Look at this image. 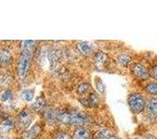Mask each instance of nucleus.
<instances>
[{
	"label": "nucleus",
	"instance_id": "f257e3e1",
	"mask_svg": "<svg viewBox=\"0 0 157 139\" xmlns=\"http://www.w3.org/2000/svg\"><path fill=\"white\" fill-rule=\"evenodd\" d=\"M91 118L86 113L77 110L58 109V123L68 127H87L91 123Z\"/></svg>",
	"mask_w": 157,
	"mask_h": 139
},
{
	"label": "nucleus",
	"instance_id": "f03ea898",
	"mask_svg": "<svg viewBox=\"0 0 157 139\" xmlns=\"http://www.w3.org/2000/svg\"><path fill=\"white\" fill-rule=\"evenodd\" d=\"M33 52L29 51H21L20 54L17 62V75L20 80H25L29 77L33 62Z\"/></svg>",
	"mask_w": 157,
	"mask_h": 139
},
{
	"label": "nucleus",
	"instance_id": "7ed1b4c3",
	"mask_svg": "<svg viewBox=\"0 0 157 139\" xmlns=\"http://www.w3.org/2000/svg\"><path fill=\"white\" fill-rule=\"evenodd\" d=\"M34 111L29 109V107H24L17 113L16 119V127H18L20 131H26L32 125L34 120Z\"/></svg>",
	"mask_w": 157,
	"mask_h": 139
},
{
	"label": "nucleus",
	"instance_id": "20e7f679",
	"mask_svg": "<svg viewBox=\"0 0 157 139\" xmlns=\"http://www.w3.org/2000/svg\"><path fill=\"white\" fill-rule=\"evenodd\" d=\"M128 103H129V107H130V109L132 110L135 114L140 113L146 107L145 97H144L141 94H138V93L131 95V96L129 97V100H128Z\"/></svg>",
	"mask_w": 157,
	"mask_h": 139
},
{
	"label": "nucleus",
	"instance_id": "39448f33",
	"mask_svg": "<svg viewBox=\"0 0 157 139\" xmlns=\"http://www.w3.org/2000/svg\"><path fill=\"white\" fill-rule=\"evenodd\" d=\"M14 54L10 47H1L0 48V69H7L13 65Z\"/></svg>",
	"mask_w": 157,
	"mask_h": 139
},
{
	"label": "nucleus",
	"instance_id": "423d86ee",
	"mask_svg": "<svg viewBox=\"0 0 157 139\" xmlns=\"http://www.w3.org/2000/svg\"><path fill=\"white\" fill-rule=\"evenodd\" d=\"M16 128V119L12 116H6L0 121V135L7 136Z\"/></svg>",
	"mask_w": 157,
	"mask_h": 139
},
{
	"label": "nucleus",
	"instance_id": "0eeeda50",
	"mask_svg": "<svg viewBox=\"0 0 157 139\" xmlns=\"http://www.w3.org/2000/svg\"><path fill=\"white\" fill-rule=\"evenodd\" d=\"M44 120L49 126L58 125V109L54 107H46L42 112Z\"/></svg>",
	"mask_w": 157,
	"mask_h": 139
},
{
	"label": "nucleus",
	"instance_id": "6e6552de",
	"mask_svg": "<svg viewBox=\"0 0 157 139\" xmlns=\"http://www.w3.org/2000/svg\"><path fill=\"white\" fill-rule=\"evenodd\" d=\"M14 84V77L12 73L6 70H0V88L1 89H11Z\"/></svg>",
	"mask_w": 157,
	"mask_h": 139
},
{
	"label": "nucleus",
	"instance_id": "1a4fd4ad",
	"mask_svg": "<svg viewBox=\"0 0 157 139\" xmlns=\"http://www.w3.org/2000/svg\"><path fill=\"white\" fill-rule=\"evenodd\" d=\"M42 132V127L40 122H36L34 126L27 129L23 132V138L24 139H36L38 136Z\"/></svg>",
	"mask_w": 157,
	"mask_h": 139
},
{
	"label": "nucleus",
	"instance_id": "9d476101",
	"mask_svg": "<svg viewBox=\"0 0 157 139\" xmlns=\"http://www.w3.org/2000/svg\"><path fill=\"white\" fill-rule=\"evenodd\" d=\"M75 47H77L78 51L80 52L81 54L85 55V57H89L93 52V45L91 44L90 42H87V41L77 42Z\"/></svg>",
	"mask_w": 157,
	"mask_h": 139
},
{
	"label": "nucleus",
	"instance_id": "9b49d317",
	"mask_svg": "<svg viewBox=\"0 0 157 139\" xmlns=\"http://www.w3.org/2000/svg\"><path fill=\"white\" fill-rule=\"evenodd\" d=\"M132 70H133L134 75L140 80H147L149 77H150V75H149V71L147 70V68L144 66L143 64H139V63L133 65Z\"/></svg>",
	"mask_w": 157,
	"mask_h": 139
},
{
	"label": "nucleus",
	"instance_id": "f8f14e48",
	"mask_svg": "<svg viewBox=\"0 0 157 139\" xmlns=\"http://www.w3.org/2000/svg\"><path fill=\"white\" fill-rule=\"evenodd\" d=\"M146 109L148 116L152 119L157 118V100L156 98H150L146 103Z\"/></svg>",
	"mask_w": 157,
	"mask_h": 139
},
{
	"label": "nucleus",
	"instance_id": "ddd939ff",
	"mask_svg": "<svg viewBox=\"0 0 157 139\" xmlns=\"http://www.w3.org/2000/svg\"><path fill=\"white\" fill-rule=\"evenodd\" d=\"M91 137H92V134L89 129L85 127L77 128L72 134V139H91Z\"/></svg>",
	"mask_w": 157,
	"mask_h": 139
},
{
	"label": "nucleus",
	"instance_id": "4468645a",
	"mask_svg": "<svg viewBox=\"0 0 157 139\" xmlns=\"http://www.w3.org/2000/svg\"><path fill=\"white\" fill-rule=\"evenodd\" d=\"M46 108V100H45L44 95H40L36 98L32 106V110L36 113H42L44 109Z\"/></svg>",
	"mask_w": 157,
	"mask_h": 139
},
{
	"label": "nucleus",
	"instance_id": "2eb2a0df",
	"mask_svg": "<svg viewBox=\"0 0 157 139\" xmlns=\"http://www.w3.org/2000/svg\"><path fill=\"white\" fill-rule=\"evenodd\" d=\"M107 60V55L104 54L103 51H97L94 55H93V62H94L95 66L98 67V69H102L105 66Z\"/></svg>",
	"mask_w": 157,
	"mask_h": 139
},
{
	"label": "nucleus",
	"instance_id": "dca6fc26",
	"mask_svg": "<svg viewBox=\"0 0 157 139\" xmlns=\"http://www.w3.org/2000/svg\"><path fill=\"white\" fill-rule=\"evenodd\" d=\"M37 41H32V40H26V41H21L20 43V48L21 51H29L34 54L35 50L37 49Z\"/></svg>",
	"mask_w": 157,
	"mask_h": 139
},
{
	"label": "nucleus",
	"instance_id": "f3484780",
	"mask_svg": "<svg viewBox=\"0 0 157 139\" xmlns=\"http://www.w3.org/2000/svg\"><path fill=\"white\" fill-rule=\"evenodd\" d=\"M14 100V92L12 89H3L0 92V103H9Z\"/></svg>",
	"mask_w": 157,
	"mask_h": 139
},
{
	"label": "nucleus",
	"instance_id": "a211bd4d",
	"mask_svg": "<svg viewBox=\"0 0 157 139\" xmlns=\"http://www.w3.org/2000/svg\"><path fill=\"white\" fill-rule=\"evenodd\" d=\"M34 96H35V90L34 89H24L22 90L21 94H20V97L23 102H26V103H29L34 100Z\"/></svg>",
	"mask_w": 157,
	"mask_h": 139
},
{
	"label": "nucleus",
	"instance_id": "6ab92c4d",
	"mask_svg": "<svg viewBox=\"0 0 157 139\" xmlns=\"http://www.w3.org/2000/svg\"><path fill=\"white\" fill-rule=\"evenodd\" d=\"M111 136V132L109 129H101L95 132L93 138L94 139H106Z\"/></svg>",
	"mask_w": 157,
	"mask_h": 139
},
{
	"label": "nucleus",
	"instance_id": "aec40b11",
	"mask_svg": "<svg viewBox=\"0 0 157 139\" xmlns=\"http://www.w3.org/2000/svg\"><path fill=\"white\" fill-rule=\"evenodd\" d=\"M90 85L87 82H82L77 86V93L78 95H85L89 91Z\"/></svg>",
	"mask_w": 157,
	"mask_h": 139
},
{
	"label": "nucleus",
	"instance_id": "412c9836",
	"mask_svg": "<svg viewBox=\"0 0 157 139\" xmlns=\"http://www.w3.org/2000/svg\"><path fill=\"white\" fill-rule=\"evenodd\" d=\"M117 62L121 66L123 67H127L131 62V57L127 54H120L117 57Z\"/></svg>",
	"mask_w": 157,
	"mask_h": 139
},
{
	"label": "nucleus",
	"instance_id": "4be33fe9",
	"mask_svg": "<svg viewBox=\"0 0 157 139\" xmlns=\"http://www.w3.org/2000/svg\"><path fill=\"white\" fill-rule=\"evenodd\" d=\"M88 100H89L90 107H98L100 105V98H98V94L95 92H91L89 94V97H88Z\"/></svg>",
	"mask_w": 157,
	"mask_h": 139
},
{
	"label": "nucleus",
	"instance_id": "5701e85b",
	"mask_svg": "<svg viewBox=\"0 0 157 139\" xmlns=\"http://www.w3.org/2000/svg\"><path fill=\"white\" fill-rule=\"evenodd\" d=\"M146 91L151 95H156L157 94V84L156 83H149L146 86Z\"/></svg>",
	"mask_w": 157,
	"mask_h": 139
},
{
	"label": "nucleus",
	"instance_id": "b1692460",
	"mask_svg": "<svg viewBox=\"0 0 157 139\" xmlns=\"http://www.w3.org/2000/svg\"><path fill=\"white\" fill-rule=\"evenodd\" d=\"M95 86H97V89L98 92L105 94V85L103 84L102 80H100L98 77H97V79H95Z\"/></svg>",
	"mask_w": 157,
	"mask_h": 139
},
{
	"label": "nucleus",
	"instance_id": "393cba45",
	"mask_svg": "<svg viewBox=\"0 0 157 139\" xmlns=\"http://www.w3.org/2000/svg\"><path fill=\"white\" fill-rule=\"evenodd\" d=\"M54 139H71L69 136V134L66 132H63V131H60L56 134V136L54 137Z\"/></svg>",
	"mask_w": 157,
	"mask_h": 139
},
{
	"label": "nucleus",
	"instance_id": "a878e982",
	"mask_svg": "<svg viewBox=\"0 0 157 139\" xmlns=\"http://www.w3.org/2000/svg\"><path fill=\"white\" fill-rule=\"evenodd\" d=\"M80 102H81V103H82V105L84 106L85 108H90V103H89V100H88V98H81Z\"/></svg>",
	"mask_w": 157,
	"mask_h": 139
},
{
	"label": "nucleus",
	"instance_id": "bb28decb",
	"mask_svg": "<svg viewBox=\"0 0 157 139\" xmlns=\"http://www.w3.org/2000/svg\"><path fill=\"white\" fill-rule=\"evenodd\" d=\"M153 77H154V79L157 80V66L153 69Z\"/></svg>",
	"mask_w": 157,
	"mask_h": 139
},
{
	"label": "nucleus",
	"instance_id": "cd10ccee",
	"mask_svg": "<svg viewBox=\"0 0 157 139\" xmlns=\"http://www.w3.org/2000/svg\"><path fill=\"white\" fill-rule=\"evenodd\" d=\"M106 139H121V138L116 137V136H112V135H111L110 137H108V138H106Z\"/></svg>",
	"mask_w": 157,
	"mask_h": 139
},
{
	"label": "nucleus",
	"instance_id": "c85d7f7f",
	"mask_svg": "<svg viewBox=\"0 0 157 139\" xmlns=\"http://www.w3.org/2000/svg\"><path fill=\"white\" fill-rule=\"evenodd\" d=\"M0 139H10L7 136H2V135H0Z\"/></svg>",
	"mask_w": 157,
	"mask_h": 139
},
{
	"label": "nucleus",
	"instance_id": "c756f323",
	"mask_svg": "<svg viewBox=\"0 0 157 139\" xmlns=\"http://www.w3.org/2000/svg\"><path fill=\"white\" fill-rule=\"evenodd\" d=\"M134 139H138V138H134Z\"/></svg>",
	"mask_w": 157,
	"mask_h": 139
}]
</instances>
